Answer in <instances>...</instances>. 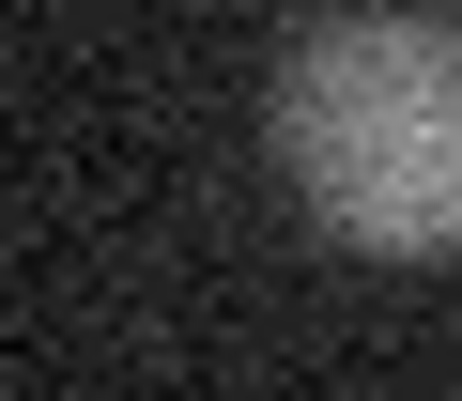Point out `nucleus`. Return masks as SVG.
Masks as SVG:
<instances>
[{"label":"nucleus","mask_w":462,"mask_h":401,"mask_svg":"<svg viewBox=\"0 0 462 401\" xmlns=\"http://www.w3.org/2000/svg\"><path fill=\"white\" fill-rule=\"evenodd\" d=\"M278 170L339 247L431 263L462 247V32L447 16H324L278 47Z\"/></svg>","instance_id":"f257e3e1"}]
</instances>
